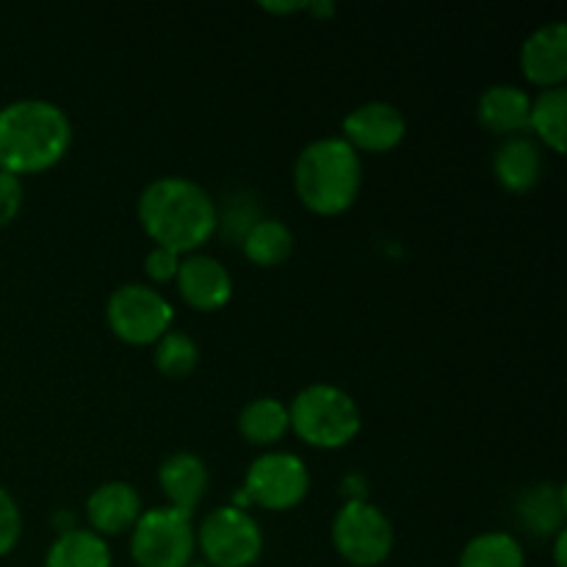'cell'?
<instances>
[{"label": "cell", "mask_w": 567, "mask_h": 567, "mask_svg": "<svg viewBox=\"0 0 567 567\" xmlns=\"http://www.w3.org/2000/svg\"><path fill=\"white\" fill-rule=\"evenodd\" d=\"M22 537V513L9 491L0 485V559L9 557Z\"/></svg>", "instance_id": "obj_25"}, {"label": "cell", "mask_w": 567, "mask_h": 567, "mask_svg": "<svg viewBox=\"0 0 567 567\" xmlns=\"http://www.w3.org/2000/svg\"><path fill=\"white\" fill-rule=\"evenodd\" d=\"M520 72L540 89L565 86L567 78V25L563 20L535 28L520 44Z\"/></svg>", "instance_id": "obj_12"}, {"label": "cell", "mask_w": 567, "mask_h": 567, "mask_svg": "<svg viewBox=\"0 0 567 567\" xmlns=\"http://www.w3.org/2000/svg\"><path fill=\"white\" fill-rule=\"evenodd\" d=\"M457 567H526V554L509 532H482L465 543Z\"/></svg>", "instance_id": "obj_22"}, {"label": "cell", "mask_w": 567, "mask_h": 567, "mask_svg": "<svg viewBox=\"0 0 567 567\" xmlns=\"http://www.w3.org/2000/svg\"><path fill=\"white\" fill-rule=\"evenodd\" d=\"M44 567H114L111 546L92 529H78L55 535L44 554Z\"/></svg>", "instance_id": "obj_18"}, {"label": "cell", "mask_w": 567, "mask_h": 567, "mask_svg": "<svg viewBox=\"0 0 567 567\" xmlns=\"http://www.w3.org/2000/svg\"><path fill=\"white\" fill-rule=\"evenodd\" d=\"M136 216L155 247L177 255L199 252L216 236V199L192 177H155L138 194Z\"/></svg>", "instance_id": "obj_1"}, {"label": "cell", "mask_w": 567, "mask_h": 567, "mask_svg": "<svg viewBox=\"0 0 567 567\" xmlns=\"http://www.w3.org/2000/svg\"><path fill=\"white\" fill-rule=\"evenodd\" d=\"M293 244L297 241H293V233L286 221L275 219V216H264V219H258L249 227V233L241 241V249L249 264L275 269V266L286 264L291 258Z\"/></svg>", "instance_id": "obj_20"}, {"label": "cell", "mask_w": 567, "mask_h": 567, "mask_svg": "<svg viewBox=\"0 0 567 567\" xmlns=\"http://www.w3.org/2000/svg\"><path fill=\"white\" fill-rule=\"evenodd\" d=\"M305 11L316 14L319 20H332L338 9H336V3H332V0H310V3H305Z\"/></svg>", "instance_id": "obj_28"}, {"label": "cell", "mask_w": 567, "mask_h": 567, "mask_svg": "<svg viewBox=\"0 0 567 567\" xmlns=\"http://www.w3.org/2000/svg\"><path fill=\"white\" fill-rule=\"evenodd\" d=\"M175 282L183 302L192 305L194 310H203V313L221 310L233 297L230 269L214 255H183Z\"/></svg>", "instance_id": "obj_11"}, {"label": "cell", "mask_w": 567, "mask_h": 567, "mask_svg": "<svg viewBox=\"0 0 567 567\" xmlns=\"http://www.w3.org/2000/svg\"><path fill=\"white\" fill-rule=\"evenodd\" d=\"M188 567H210V565H205V563H192Z\"/></svg>", "instance_id": "obj_32"}, {"label": "cell", "mask_w": 567, "mask_h": 567, "mask_svg": "<svg viewBox=\"0 0 567 567\" xmlns=\"http://www.w3.org/2000/svg\"><path fill=\"white\" fill-rule=\"evenodd\" d=\"M244 493L252 507L288 513L308 498L310 471L299 454L269 449L249 463L244 474Z\"/></svg>", "instance_id": "obj_9"}, {"label": "cell", "mask_w": 567, "mask_h": 567, "mask_svg": "<svg viewBox=\"0 0 567 567\" xmlns=\"http://www.w3.org/2000/svg\"><path fill=\"white\" fill-rule=\"evenodd\" d=\"M332 546L338 557L352 567H377L391 557L396 532L385 509L369 498L343 502L332 518Z\"/></svg>", "instance_id": "obj_8"}, {"label": "cell", "mask_w": 567, "mask_h": 567, "mask_svg": "<svg viewBox=\"0 0 567 567\" xmlns=\"http://www.w3.org/2000/svg\"><path fill=\"white\" fill-rule=\"evenodd\" d=\"M532 94L518 83H493L480 94L476 120L493 136H520L529 131Z\"/></svg>", "instance_id": "obj_15"}, {"label": "cell", "mask_w": 567, "mask_h": 567, "mask_svg": "<svg viewBox=\"0 0 567 567\" xmlns=\"http://www.w3.org/2000/svg\"><path fill=\"white\" fill-rule=\"evenodd\" d=\"M83 513H86L89 529L109 540V537H120L136 526L144 513V504L131 482L111 480L89 493Z\"/></svg>", "instance_id": "obj_13"}, {"label": "cell", "mask_w": 567, "mask_h": 567, "mask_svg": "<svg viewBox=\"0 0 567 567\" xmlns=\"http://www.w3.org/2000/svg\"><path fill=\"white\" fill-rule=\"evenodd\" d=\"M155 369L169 380H186L199 363V347L183 330H169L155 341Z\"/></svg>", "instance_id": "obj_23"}, {"label": "cell", "mask_w": 567, "mask_h": 567, "mask_svg": "<svg viewBox=\"0 0 567 567\" xmlns=\"http://www.w3.org/2000/svg\"><path fill=\"white\" fill-rule=\"evenodd\" d=\"M131 559L136 567H188L197 551L192 515L169 507L144 509L131 532Z\"/></svg>", "instance_id": "obj_5"}, {"label": "cell", "mask_w": 567, "mask_h": 567, "mask_svg": "<svg viewBox=\"0 0 567 567\" xmlns=\"http://www.w3.org/2000/svg\"><path fill=\"white\" fill-rule=\"evenodd\" d=\"M493 175L507 192L524 194L540 183L543 153L532 136H509L493 153Z\"/></svg>", "instance_id": "obj_17"}, {"label": "cell", "mask_w": 567, "mask_h": 567, "mask_svg": "<svg viewBox=\"0 0 567 567\" xmlns=\"http://www.w3.org/2000/svg\"><path fill=\"white\" fill-rule=\"evenodd\" d=\"M288 421L299 441L324 452L349 446L363 430V415L352 393L330 382L302 388L288 404Z\"/></svg>", "instance_id": "obj_4"}, {"label": "cell", "mask_w": 567, "mask_h": 567, "mask_svg": "<svg viewBox=\"0 0 567 567\" xmlns=\"http://www.w3.org/2000/svg\"><path fill=\"white\" fill-rule=\"evenodd\" d=\"M554 565L567 567V529L554 535Z\"/></svg>", "instance_id": "obj_30"}, {"label": "cell", "mask_w": 567, "mask_h": 567, "mask_svg": "<svg viewBox=\"0 0 567 567\" xmlns=\"http://www.w3.org/2000/svg\"><path fill=\"white\" fill-rule=\"evenodd\" d=\"M175 308L169 299L147 282H122L109 293L105 324L131 347H147L172 330Z\"/></svg>", "instance_id": "obj_7"}, {"label": "cell", "mask_w": 567, "mask_h": 567, "mask_svg": "<svg viewBox=\"0 0 567 567\" xmlns=\"http://www.w3.org/2000/svg\"><path fill=\"white\" fill-rule=\"evenodd\" d=\"M264 219L258 197L252 192H233L225 197V205H216V233H221L225 241H244L249 227Z\"/></svg>", "instance_id": "obj_24"}, {"label": "cell", "mask_w": 567, "mask_h": 567, "mask_svg": "<svg viewBox=\"0 0 567 567\" xmlns=\"http://www.w3.org/2000/svg\"><path fill=\"white\" fill-rule=\"evenodd\" d=\"M22 203H25V186H22V177L0 169V227L11 225V221L17 219V214L22 210Z\"/></svg>", "instance_id": "obj_27"}, {"label": "cell", "mask_w": 567, "mask_h": 567, "mask_svg": "<svg viewBox=\"0 0 567 567\" xmlns=\"http://www.w3.org/2000/svg\"><path fill=\"white\" fill-rule=\"evenodd\" d=\"M183 255L172 252V249L164 247H153L144 258V275H147L150 282L155 286H166V282H175L177 269H181Z\"/></svg>", "instance_id": "obj_26"}, {"label": "cell", "mask_w": 567, "mask_h": 567, "mask_svg": "<svg viewBox=\"0 0 567 567\" xmlns=\"http://www.w3.org/2000/svg\"><path fill=\"white\" fill-rule=\"evenodd\" d=\"M363 188V155L341 136L305 144L293 161V192L319 216L347 214Z\"/></svg>", "instance_id": "obj_3"}, {"label": "cell", "mask_w": 567, "mask_h": 567, "mask_svg": "<svg viewBox=\"0 0 567 567\" xmlns=\"http://www.w3.org/2000/svg\"><path fill=\"white\" fill-rule=\"evenodd\" d=\"M291 430L288 421V404H282L275 396L249 399L238 413V432L247 443L258 449H271L280 443Z\"/></svg>", "instance_id": "obj_19"}, {"label": "cell", "mask_w": 567, "mask_h": 567, "mask_svg": "<svg viewBox=\"0 0 567 567\" xmlns=\"http://www.w3.org/2000/svg\"><path fill=\"white\" fill-rule=\"evenodd\" d=\"M197 548L210 567H252L264 554V529L249 509L233 504L210 509L194 526Z\"/></svg>", "instance_id": "obj_6"}, {"label": "cell", "mask_w": 567, "mask_h": 567, "mask_svg": "<svg viewBox=\"0 0 567 567\" xmlns=\"http://www.w3.org/2000/svg\"><path fill=\"white\" fill-rule=\"evenodd\" d=\"M408 136V116L402 109L385 100L360 103L343 116L341 138L358 153H388Z\"/></svg>", "instance_id": "obj_10"}, {"label": "cell", "mask_w": 567, "mask_h": 567, "mask_svg": "<svg viewBox=\"0 0 567 567\" xmlns=\"http://www.w3.org/2000/svg\"><path fill=\"white\" fill-rule=\"evenodd\" d=\"M158 485L169 507L194 515V509L208 496L210 471L199 454L175 452L158 465Z\"/></svg>", "instance_id": "obj_14"}, {"label": "cell", "mask_w": 567, "mask_h": 567, "mask_svg": "<svg viewBox=\"0 0 567 567\" xmlns=\"http://www.w3.org/2000/svg\"><path fill=\"white\" fill-rule=\"evenodd\" d=\"M515 518L520 529L532 537H554L565 529L567 518V487L563 482H537L520 493L515 504Z\"/></svg>", "instance_id": "obj_16"}, {"label": "cell", "mask_w": 567, "mask_h": 567, "mask_svg": "<svg viewBox=\"0 0 567 567\" xmlns=\"http://www.w3.org/2000/svg\"><path fill=\"white\" fill-rule=\"evenodd\" d=\"M72 144V122L53 100L20 97L0 105V169L39 175L59 164Z\"/></svg>", "instance_id": "obj_2"}, {"label": "cell", "mask_w": 567, "mask_h": 567, "mask_svg": "<svg viewBox=\"0 0 567 567\" xmlns=\"http://www.w3.org/2000/svg\"><path fill=\"white\" fill-rule=\"evenodd\" d=\"M53 526H55V529H59V535L78 529L75 513H72V509H59V513L53 515Z\"/></svg>", "instance_id": "obj_29"}, {"label": "cell", "mask_w": 567, "mask_h": 567, "mask_svg": "<svg viewBox=\"0 0 567 567\" xmlns=\"http://www.w3.org/2000/svg\"><path fill=\"white\" fill-rule=\"evenodd\" d=\"M567 89L554 86V89H540L537 97H532V111H529V131L546 144L548 150L563 155L567 147Z\"/></svg>", "instance_id": "obj_21"}, {"label": "cell", "mask_w": 567, "mask_h": 567, "mask_svg": "<svg viewBox=\"0 0 567 567\" xmlns=\"http://www.w3.org/2000/svg\"><path fill=\"white\" fill-rule=\"evenodd\" d=\"M260 9L271 11V14H293V11H305V0H293V3H260Z\"/></svg>", "instance_id": "obj_31"}]
</instances>
